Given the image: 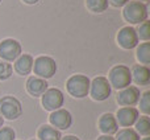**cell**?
Masks as SVG:
<instances>
[{
    "mask_svg": "<svg viewBox=\"0 0 150 140\" xmlns=\"http://www.w3.org/2000/svg\"><path fill=\"white\" fill-rule=\"evenodd\" d=\"M90 78L84 74H74L66 82L67 93L74 98H84L90 93Z\"/></svg>",
    "mask_w": 150,
    "mask_h": 140,
    "instance_id": "cell-2",
    "label": "cell"
},
{
    "mask_svg": "<svg viewBox=\"0 0 150 140\" xmlns=\"http://www.w3.org/2000/svg\"><path fill=\"white\" fill-rule=\"evenodd\" d=\"M108 5V0H86V7L93 13H103Z\"/></svg>",
    "mask_w": 150,
    "mask_h": 140,
    "instance_id": "cell-20",
    "label": "cell"
},
{
    "mask_svg": "<svg viewBox=\"0 0 150 140\" xmlns=\"http://www.w3.org/2000/svg\"><path fill=\"white\" fill-rule=\"evenodd\" d=\"M37 138H38V140H61L62 135H61L59 131H58L57 128H54L53 126L44 124L37 131Z\"/></svg>",
    "mask_w": 150,
    "mask_h": 140,
    "instance_id": "cell-17",
    "label": "cell"
},
{
    "mask_svg": "<svg viewBox=\"0 0 150 140\" xmlns=\"http://www.w3.org/2000/svg\"><path fill=\"white\" fill-rule=\"evenodd\" d=\"M132 81H134L137 85L146 86L150 82V70L145 65H134L130 70Z\"/></svg>",
    "mask_w": 150,
    "mask_h": 140,
    "instance_id": "cell-15",
    "label": "cell"
},
{
    "mask_svg": "<svg viewBox=\"0 0 150 140\" xmlns=\"http://www.w3.org/2000/svg\"><path fill=\"white\" fill-rule=\"evenodd\" d=\"M16 134L13 128L11 127H1L0 128V140H15Z\"/></svg>",
    "mask_w": 150,
    "mask_h": 140,
    "instance_id": "cell-25",
    "label": "cell"
},
{
    "mask_svg": "<svg viewBox=\"0 0 150 140\" xmlns=\"http://www.w3.org/2000/svg\"><path fill=\"white\" fill-rule=\"evenodd\" d=\"M111 91L112 87L109 85L108 79L105 77H96L91 81L90 83V95L93 101H98V102H103L105 99L109 98L111 95Z\"/></svg>",
    "mask_w": 150,
    "mask_h": 140,
    "instance_id": "cell-6",
    "label": "cell"
},
{
    "mask_svg": "<svg viewBox=\"0 0 150 140\" xmlns=\"http://www.w3.org/2000/svg\"><path fill=\"white\" fill-rule=\"evenodd\" d=\"M138 116H140V112L136 107H121L117 110V114L115 118L117 120V124L128 128L134 124Z\"/></svg>",
    "mask_w": 150,
    "mask_h": 140,
    "instance_id": "cell-12",
    "label": "cell"
},
{
    "mask_svg": "<svg viewBox=\"0 0 150 140\" xmlns=\"http://www.w3.org/2000/svg\"><path fill=\"white\" fill-rule=\"evenodd\" d=\"M49 122H50V126L57 128L58 131H62V130H67V128L71 127V124H73V116H71L70 111H67L65 109H59L50 114Z\"/></svg>",
    "mask_w": 150,
    "mask_h": 140,
    "instance_id": "cell-9",
    "label": "cell"
},
{
    "mask_svg": "<svg viewBox=\"0 0 150 140\" xmlns=\"http://www.w3.org/2000/svg\"><path fill=\"white\" fill-rule=\"evenodd\" d=\"M3 124H4V118H3L1 115H0V128L3 127Z\"/></svg>",
    "mask_w": 150,
    "mask_h": 140,
    "instance_id": "cell-30",
    "label": "cell"
},
{
    "mask_svg": "<svg viewBox=\"0 0 150 140\" xmlns=\"http://www.w3.org/2000/svg\"><path fill=\"white\" fill-rule=\"evenodd\" d=\"M34 74L42 79L52 78L57 71V64L52 57L47 56H40L33 61V69Z\"/></svg>",
    "mask_w": 150,
    "mask_h": 140,
    "instance_id": "cell-5",
    "label": "cell"
},
{
    "mask_svg": "<svg viewBox=\"0 0 150 140\" xmlns=\"http://www.w3.org/2000/svg\"><path fill=\"white\" fill-rule=\"evenodd\" d=\"M138 102H140L141 112H144L146 116L150 115V91H145V93L140 96V101Z\"/></svg>",
    "mask_w": 150,
    "mask_h": 140,
    "instance_id": "cell-23",
    "label": "cell"
},
{
    "mask_svg": "<svg viewBox=\"0 0 150 140\" xmlns=\"http://www.w3.org/2000/svg\"><path fill=\"white\" fill-rule=\"evenodd\" d=\"M61 140H80V139L76 138V136H74V135H67V136H63V138H61Z\"/></svg>",
    "mask_w": 150,
    "mask_h": 140,
    "instance_id": "cell-27",
    "label": "cell"
},
{
    "mask_svg": "<svg viewBox=\"0 0 150 140\" xmlns=\"http://www.w3.org/2000/svg\"><path fill=\"white\" fill-rule=\"evenodd\" d=\"M23 1L26 3V4H37L40 0H23Z\"/></svg>",
    "mask_w": 150,
    "mask_h": 140,
    "instance_id": "cell-29",
    "label": "cell"
},
{
    "mask_svg": "<svg viewBox=\"0 0 150 140\" xmlns=\"http://www.w3.org/2000/svg\"><path fill=\"white\" fill-rule=\"evenodd\" d=\"M115 140H140V135L133 128L128 127V128H122V130L117 131Z\"/></svg>",
    "mask_w": 150,
    "mask_h": 140,
    "instance_id": "cell-21",
    "label": "cell"
},
{
    "mask_svg": "<svg viewBox=\"0 0 150 140\" xmlns=\"http://www.w3.org/2000/svg\"><path fill=\"white\" fill-rule=\"evenodd\" d=\"M140 89L136 86H128V87L120 90V93L117 94V103L122 107H133L136 103H138L140 101Z\"/></svg>",
    "mask_w": 150,
    "mask_h": 140,
    "instance_id": "cell-10",
    "label": "cell"
},
{
    "mask_svg": "<svg viewBox=\"0 0 150 140\" xmlns=\"http://www.w3.org/2000/svg\"><path fill=\"white\" fill-rule=\"evenodd\" d=\"M0 115L8 120H16L23 115V107L17 98L5 95L0 98Z\"/></svg>",
    "mask_w": 150,
    "mask_h": 140,
    "instance_id": "cell-4",
    "label": "cell"
},
{
    "mask_svg": "<svg viewBox=\"0 0 150 140\" xmlns=\"http://www.w3.org/2000/svg\"><path fill=\"white\" fill-rule=\"evenodd\" d=\"M21 53V44L17 40L5 39L0 42V58L5 62H13L16 61Z\"/></svg>",
    "mask_w": 150,
    "mask_h": 140,
    "instance_id": "cell-7",
    "label": "cell"
},
{
    "mask_svg": "<svg viewBox=\"0 0 150 140\" xmlns=\"http://www.w3.org/2000/svg\"><path fill=\"white\" fill-rule=\"evenodd\" d=\"M30 140H38V139H30Z\"/></svg>",
    "mask_w": 150,
    "mask_h": 140,
    "instance_id": "cell-33",
    "label": "cell"
},
{
    "mask_svg": "<svg viewBox=\"0 0 150 140\" xmlns=\"http://www.w3.org/2000/svg\"><path fill=\"white\" fill-rule=\"evenodd\" d=\"M0 3H1V0H0Z\"/></svg>",
    "mask_w": 150,
    "mask_h": 140,
    "instance_id": "cell-34",
    "label": "cell"
},
{
    "mask_svg": "<svg viewBox=\"0 0 150 140\" xmlns=\"http://www.w3.org/2000/svg\"><path fill=\"white\" fill-rule=\"evenodd\" d=\"M12 73H13L12 65L3 60H0V81H5V79H8V78H11Z\"/></svg>",
    "mask_w": 150,
    "mask_h": 140,
    "instance_id": "cell-24",
    "label": "cell"
},
{
    "mask_svg": "<svg viewBox=\"0 0 150 140\" xmlns=\"http://www.w3.org/2000/svg\"><path fill=\"white\" fill-rule=\"evenodd\" d=\"M129 0H108L109 4H112L113 7H124Z\"/></svg>",
    "mask_w": 150,
    "mask_h": 140,
    "instance_id": "cell-26",
    "label": "cell"
},
{
    "mask_svg": "<svg viewBox=\"0 0 150 140\" xmlns=\"http://www.w3.org/2000/svg\"><path fill=\"white\" fill-rule=\"evenodd\" d=\"M142 140H150V138H149V136H145V138H144Z\"/></svg>",
    "mask_w": 150,
    "mask_h": 140,
    "instance_id": "cell-31",
    "label": "cell"
},
{
    "mask_svg": "<svg viewBox=\"0 0 150 140\" xmlns=\"http://www.w3.org/2000/svg\"><path fill=\"white\" fill-rule=\"evenodd\" d=\"M122 17L130 24H141L148 19V7L145 3L132 0L124 5L122 9Z\"/></svg>",
    "mask_w": 150,
    "mask_h": 140,
    "instance_id": "cell-1",
    "label": "cell"
},
{
    "mask_svg": "<svg viewBox=\"0 0 150 140\" xmlns=\"http://www.w3.org/2000/svg\"><path fill=\"white\" fill-rule=\"evenodd\" d=\"M33 57L28 53L21 54L17 60L15 61V71L18 75H26L33 69Z\"/></svg>",
    "mask_w": 150,
    "mask_h": 140,
    "instance_id": "cell-16",
    "label": "cell"
},
{
    "mask_svg": "<svg viewBox=\"0 0 150 140\" xmlns=\"http://www.w3.org/2000/svg\"><path fill=\"white\" fill-rule=\"evenodd\" d=\"M107 79H108L111 87L116 89V90H122L132 83L130 69L125 65H116L111 69Z\"/></svg>",
    "mask_w": 150,
    "mask_h": 140,
    "instance_id": "cell-3",
    "label": "cell"
},
{
    "mask_svg": "<svg viewBox=\"0 0 150 140\" xmlns=\"http://www.w3.org/2000/svg\"><path fill=\"white\" fill-rule=\"evenodd\" d=\"M49 83L46 79H42L40 77H29L26 81V91L32 96H41L47 90Z\"/></svg>",
    "mask_w": 150,
    "mask_h": 140,
    "instance_id": "cell-14",
    "label": "cell"
},
{
    "mask_svg": "<svg viewBox=\"0 0 150 140\" xmlns=\"http://www.w3.org/2000/svg\"><path fill=\"white\" fill-rule=\"evenodd\" d=\"M98 126H99V130L104 134V135H113L119 131V124H117V120L115 118L113 114L111 112H105L103 114L100 118H99V122H98Z\"/></svg>",
    "mask_w": 150,
    "mask_h": 140,
    "instance_id": "cell-13",
    "label": "cell"
},
{
    "mask_svg": "<svg viewBox=\"0 0 150 140\" xmlns=\"http://www.w3.org/2000/svg\"><path fill=\"white\" fill-rule=\"evenodd\" d=\"M98 140H115V138H112L111 135H101L98 138Z\"/></svg>",
    "mask_w": 150,
    "mask_h": 140,
    "instance_id": "cell-28",
    "label": "cell"
},
{
    "mask_svg": "<svg viewBox=\"0 0 150 140\" xmlns=\"http://www.w3.org/2000/svg\"><path fill=\"white\" fill-rule=\"evenodd\" d=\"M42 106L45 110L47 111H55V110H59L63 106V102H65V96L63 93L59 89H47L44 94H42Z\"/></svg>",
    "mask_w": 150,
    "mask_h": 140,
    "instance_id": "cell-8",
    "label": "cell"
},
{
    "mask_svg": "<svg viewBox=\"0 0 150 140\" xmlns=\"http://www.w3.org/2000/svg\"><path fill=\"white\" fill-rule=\"evenodd\" d=\"M137 1H141V3H142V1H145V0H137Z\"/></svg>",
    "mask_w": 150,
    "mask_h": 140,
    "instance_id": "cell-32",
    "label": "cell"
},
{
    "mask_svg": "<svg viewBox=\"0 0 150 140\" xmlns=\"http://www.w3.org/2000/svg\"><path fill=\"white\" fill-rule=\"evenodd\" d=\"M138 40H144V41H149L150 40V23L149 21H144V23L138 24L137 29H136Z\"/></svg>",
    "mask_w": 150,
    "mask_h": 140,
    "instance_id": "cell-22",
    "label": "cell"
},
{
    "mask_svg": "<svg viewBox=\"0 0 150 140\" xmlns=\"http://www.w3.org/2000/svg\"><path fill=\"white\" fill-rule=\"evenodd\" d=\"M117 44L122 49H133L138 45V37L136 29L132 26H124L117 33Z\"/></svg>",
    "mask_w": 150,
    "mask_h": 140,
    "instance_id": "cell-11",
    "label": "cell"
},
{
    "mask_svg": "<svg viewBox=\"0 0 150 140\" xmlns=\"http://www.w3.org/2000/svg\"><path fill=\"white\" fill-rule=\"evenodd\" d=\"M136 57L141 64H145V66L150 64V42H144L137 46Z\"/></svg>",
    "mask_w": 150,
    "mask_h": 140,
    "instance_id": "cell-19",
    "label": "cell"
},
{
    "mask_svg": "<svg viewBox=\"0 0 150 140\" xmlns=\"http://www.w3.org/2000/svg\"><path fill=\"white\" fill-rule=\"evenodd\" d=\"M136 126V132L138 135L142 136H149L150 135V118L144 115V116H138V119L134 123Z\"/></svg>",
    "mask_w": 150,
    "mask_h": 140,
    "instance_id": "cell-18",
    "label": "cell"
}]
</instances>
